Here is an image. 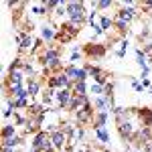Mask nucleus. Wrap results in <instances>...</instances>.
Wrapping results in <instances>:
<instances>
[{"label":"nucleus","mask_w":152,"mask_h":152,"mask_svg":"<svg viewBox=\"0 0 152 152\" xmlns=\"http://www.w3.org/2000/svg\"><path fill=\"white\" fill-rule=\"evenodd\" d=\"M102 152H110V150H107V148H102Z\"/></svg>","instance_id":"f3484780"},{"label":"nucleus","mask_w":152,"mask_h":152,"mask_svg":"<svg viewBox=\"0 0 152 152\" xmlns=\"http://www.w3.org/2000/svg\"><path fill=\"white\" fill-rule=\"evenodd\" d=\"M71 97H73L71 89H57L55 91V105H57L59 110H67L71 104Z\"/></svg>","instance_id":"f03ea898"},{"label":"nucleus","mask_w":152,"mask_h":152,"mask_svg":"<svg viewBox=\"0 0 152 152\" xmlns=\"http://www.w3.org/2000/svg\"><path fill=\"white\" fill-rule=\"evenodd\" d=\"M107 116H110V112H95L94 116V130L97 128H105V122H107Z\"/></svg>","instance_id":"0eeeda50"},{"label":"nucleus","mask_w":152,"mask_h":152,"mask_svg":"<svg viewBox=\"0 0 152 152\" xmlns=\"http://www.w3.org/2000/svg\"><path fill=\"white\" fill-rule=\"evenodd\" d=\"M71 91H73V95H87V85L83 81H77V83H73Z\"/></svg>","instance_id":"9b49d317"},{"label":"nucleus","mask_w":152,"mask_h":152,"mask_svg":"<svg viewBox=\"0 0 152 152\" xmlns=\"http://www.w3.org/2000/svg\"><path fill=\"white\" fill-rule=\"evenodd\" d=\"M87 104H91L87 95H73V97H71V104H69V107H67V110L75 114V112H79L81 107H85Z\"/></svg>","instance_id":"7ed1b4c3"},{"label":"nucleus","mask_w":152,"mask_h":152,"mask_svg":"<svg viewBox=\"0 0 152 152\" xmlns=\"http://www.w3.org/2000/svg\"><path fill=\"white\" fill-rule=\"evenodd\" d=\"M132 87H134V89H136L138 94H142V91H144V85H142V83L138 81L136 77H132Z\"/></svg>","instance_id":"2eb2a0df"},{"label":"nucleus","mask_w":152,"mask_h":152,"mask_svg":"<svg viewBox=\"0 0 152 152\" xmlns=\"http://www.w3.org/2000/svg\"><path fill=\"white\" fill-rule=\"evenodd\" d=\"M126 51H128V43H124V41H122V43H120V49L116 51V55H118L120 59H122L124 55H126Z\"/></svg>","instance_id":"4468645a"},{"label":"nucleus","mask_w":152,"mask_h":152,"mask_svg":"<svg viewBox=\"0 0 152 152\" xmlns=\"http://www.w3.org/2000/svg\"><path fill=\"white\" fill-rule=\"evenodd\" d=\"M114 2L112 0H99V2H95V8H110Z\"/></svg>","instance_id":"dca6fc26"},{"label":"nucleus","mask_w":152,"mask_h":152,"mask_svg":"<svg viewBox=\"0 0 152 152\" xmlns=\"http://www.w3.org/2000/svg\"><path fill=\"white\" fill-rule=\"evenodd\" d=\"M132 152H144V150H140V148H138V150H132Z\"/></svg>","instance_id":"a211bd4d"},{"label":"nucleus","mask_w":152,"mask_h":152,"mask_svg":"<svg viewBox=\"0 0 152 152\" xmlns=\"http://www.w3.org/2000/svg\"><path fill=\"white\" fill-rule=\"evenodd\" d=\"M2 152H14V150H2Z\"/></svg>","instance_id":"6ab92c4d"},{"label":"nucleus","mask_w":152,"mask_h":152,"mask_svg":"<svg viewBox=\"0 0 152 152\" xmlns=\"http://www.w3.org/2000/svg\"><path fill=\"white\" fill-rule=\"evenodd\" d=\"M77 71H79V67L71 63V65H67V67L63 69V73H65V75L71 79V83H75V81H77Z\"/></svg>","instance_id":"1a4fd4ad"},{"label":"nucleus","mask_w":152,"mask_h":152,"mask_svg":"<svg viewBox=\"0 0 152 152\" xmlns=\"http://www.w3.org/2000/svg\"><path fill=\"white\" fill-rule=\"evenodd\" d=\"M24 140V136H12V138H6L2 140V150H14L16 146H20Z\"/></svg>","instance_id":"39448f33"},{"label":"nucleus","mask_w":152,"mask_h":152,"mask_svg":"<svg viewBox=\"0 0 152 152\" xmlns=\"http://www.w3.org/2000/svg\"><path fill=\"white\" fill-rule=\"evenodd\" d=\"M94 132H95V138L102 142V144H107L110 142V132H107V128H97Z\"/></svg>","instance_id":"9d476101"},{"label":"nucleus","mask_w":152,"mask_h":152,"mask_svg":"<svg viewBox=\"0 0 152 152\" xmlns=\"http://www.w3.org/2000/svg\"><path fill=\"white\" fill-rule=\"evenodd\" d=\"M81 57H83V51H81V49H73V51H71V61H73V65H75Z\"/></svg>","instance_id":"ddd939ff"},{"label":"nucleus","mask_w":152,"mask_h":152,"mask_svg":"<svg viewBox=\"0 0 152 152\" xmlns=\"http://www.w3.org/2000/svg\"><path fill=\"white\" fill-rule=\"evenodd\" d=\"M12 136H16V124H14V122H12V124H4V126H2V140L12 138Z\"/></svg>","instance_id":"6e6552de"},{"label":"nucleus","mask_w":152,"mask_h":152,"mask_svg":"<svg viewBox=\"0 0 152 152\" xmlns=\"http://www.w3.org/2000/svg\"><path fill=\"white\" fill-rule=\"evenodd\" d=\"M83 55L87 59H91V57H104L105 55V47L104 45H85V49H83Z\"/></svg>","instance_id":"20e7f679"},{"label":"nucleus","mask_w":152,"mask_h":152,"mask_svg":"<svg viewBox=\"0 0 152 152\" xmlns=\"http://www.w3.org/2000/svg\"><path fill=\"white\" fill-rule=\"evenodd\" d=\"M99 26H102V31H112V28H114V20H112V18H110V16H102V18H99Z\"/></svg>","instance_id":"f8f14e48"},{"label":"nucleus","mask_w":152,"mask_h":152,"mask_svg":"<svg viewBox=\"0 0 152 152\" xmlns=\"http://www.w3.org/2000/svg\"><path fill=\"white\" fill-rule=\"evenodd\" d=\"M87 12L85 10V2H73V0H69L67 2V16H69V23L73 24H83L85 23V18H87Z\"/></svg>","instance_id":"f257e3e1"},{"label":"nucleus","mask_w":152,"mask_h":152,"mask_svg":"<svg viewBox=\"0 0 152 152\" xmlns=\"http://www.w3.org/2000/svg\"><path fill=\"white\" fill-rule=\"evenodd\" d=\"M24 87H26L28 95H37L39 91H41V81H39L37 77H28L26 83H24Z\"/></svg>","instance_id":"423d86ee"}]
</instances>
